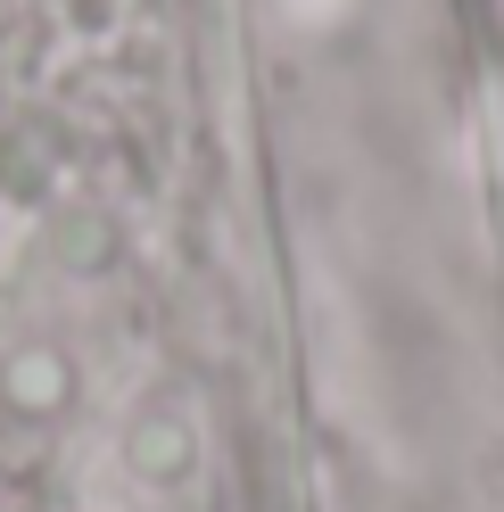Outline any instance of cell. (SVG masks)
Here are the masks:
<instances>
[{"mask_svg":"<svg viewBox=\"0 0 504 512\" xmlns=\"http://www.w3.org/2000/svg\"><path fill=\"white\" fill-rule=\"evenodd\" d=\"M0 397H9V413H25V422H58V413L75 405V364H67V347L17 339L9 356H0Z\"/></svg>","mask_w":504,"mask_h":512,"instance_id":"obj_2","label":"cell"},{"mask_svg":"<svg viewBox=\"0 0 504 512\" xmlns=\"http://www.w3.org/2000/svg\"><path fill=\"white\" fill-rule=\"evenodd\" d=\"M124 471H133V488H149V496H191L199 422L182 405H141L133 422H124Z\"/></svg>","mask_w":504,"mask_h":512,"instance_id":"obj_1","label":"cell"}]
</instances>
